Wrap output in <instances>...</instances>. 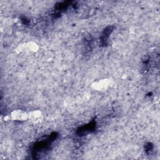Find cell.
<instances>
[{
  "label": "cell",
  "mask_w": 160,
  "mask_h": 160,
  "mask_svg": "<svg viewBox=\"0 0 160 160\" xmlns=\"http://www.w3.org/2000/svg\"><path fill=\"white\" fill-rule=\"evenodd\" d=\"M111 85V81L108 78H103L93 82L91 84L92 89L98 91H105Z\"/></svg>",
  "instance_id": "6da1fadb"
},
{
  "label": "cell",
  "mask_w": 160,
  "mask_h": 160,
  "mask_svg": "<svg viewBox=\"0 0 160 160\" xmlns=\"http://www.w3.org/2000/svg\"><path fill=\"white\" fill-rule=\"evenodd\" d=\"M10 118L14 121L24 122L28 120V112L21 109H14L11 112Z\"/></svg>",
  "instance_id": "7a4b0ae2"
},
{
  "label": "cell",
  "mask_w": 160,
  "mask_h": 160,
  "mask_svg": "<svg viewBox=\"0 0 160 160\" xmlns=\"http://www.w3.org/2000/svg\"><path fill=\"white\" fill-rule=\"evenodd\" d=\"M43 114L39 109L32 110L28 112V120L32 124H38L41 123L43 120Z\"/></svg>",
  "instance_id": "3957f363"
},
{
  "label": "cell",
  "mask_w": 160,
  "mask_h": 160,
  "mask_svg": "<svg viewBox=\"0 0 160 160\" xmlns=\"http://www.w3.org/2000/svg\"><path fill=\"white\" fill-rule=\"evenodd\" d=\"M22 52H24L27 54H34L38 51L39 49V45L34 41H28L23 44H21Z\"/></svg>",
  "instance_id": "277c9868"
}]
</instances>
